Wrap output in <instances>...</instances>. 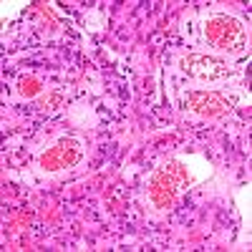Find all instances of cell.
Returning <instances> with one entry per match:
<instances>
[{
  "label": "cell",
  "mask_w": 252,
  "mask_h": 252,
  "mask_svg": "<svg viewBox=\"0 0 252 252\" xmlns=\"http://www.w3.org/2000/svg\"><path fill=\"white\" fill-rule=\"evenodd\" d=\"M81 159V144L76 141H63L43 157L46 169H61V166H73Z\"/></svg>",
  "instance_id": "obj_4"
},
{
  "label": "cell",
  "mask_w": 252,
  "mask_h": 252,
  "mask_svg": "<svg viewBox=\"0 0 252 252\" xmlns=\"http://www.w3.org/2000/svg\"><path fill=\"white\" fill-rule=\"evenodd\" d=\"M187 106L194 109L202 116H222L229 111V101L222 94H212V91H192L187 94Z\"/></svg>",
  "instance_id": "obj_3"
},
{
  "label": "cell",
  "mask_w": 252,
  "mask_h": 252,
  "mask_svg": "<svg viewBox=\"0 0 252 252\" xmlns=\"http://www.w3.org/2000/svg\"><path fill=\"white\" fill-rule=\"evenodd\" d=\"M177 189H179L177 182H172L164 172H157L154 179H152V199L159 207H169L174 202V197H177Z\"/></svg>",
  "instance_id": "obj_5"
},
{
  "label": "cell",
  "mask_w": 252,
  "mask_h": 252,
  "mask_svg": "<svg viewBox=\"0 0 252 252\" xmlns=\"http://www.w3.org/2000/svg\"><path fill=\"white\" fill-rule=\"evenodd\" d=\"M51 103H61V94H53V96L43 98V101H40V109H53Z\"/></svg>",
  "instance_id": "obj_6"
},
{
  "label": "cell",
  "mask_w": 252,
  "mask_h": 252,
  "mask_svg": "<svg viewBox=\"0 0 252 252\" xmlns=\"http://www.w3.org/2000/svg\"><path fill=\"white\" fill-rule=\"evenodd\" d=\"M204 35L209 40V46H215L220 51H240L247 43V28L232 15H215L207 20Z\"/></svg>",
  "instance_id": "obj_1"
},
{
  "label": "cell",
  "mask_w": 252,
  "mask_h": 252,
  "mask_svg": "<svg viewBox=\"0 0 252 252\" xmlns=\"http://www.w3.org/2000/svg\"><path fill=\"white\" fill-rule=\"evenodd\" d=\"M182 71L194 78H207V81H215V78H222L229 73L227 63L217 61L212 56H187L182 61Z\"/></svg>",
  "instance_id": "obj_2"
}]
</instances>
